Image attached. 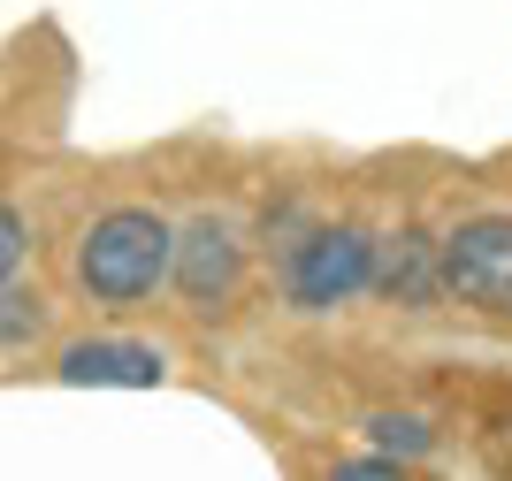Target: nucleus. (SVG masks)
Returning a JSON list of instances; mask_svg holds the SVG:
<instances>
[{
    "instance_id": "10",
    "label": "nucleus",
    "mask_w": 512,
    "mask_h": 481,
    "mask_svg": "<svg viewBox=\"0 0 512 481\" xmlns=\"http://www.w3.org/2000/svg\"><path fill=\"white\" fill-rule=\"evenodd\" d=\"M329 481H413V466L375 459V451H367V459H337V466H329Z\"/></svg>"
},
{
    "instance_id": "5",
    "label": "nucleus",
    "mask_w": 512,
    "mask_h": 481,
    "mask_svg": "<svg viewBox=\"0 0 512 481\" xmlns=\"http://www.w3.org/2000/svg\"><path fill=\"white\" fill-rule=\"evenodd\" d=\"M54 382H69V390H161L169 352L146 336H77L54 352Z\"/></svg>"
},
{
    "instance_id": "4",
    "label": "nucleus",
    "mask_w": 512,
    "mask_h": 481,
    "mask_svg": "<svg viewBox=\"0 0 512 481\" xmlns=\"http://www.w3.org/2000/svg\"><path fill=\"white\" fill-rule=\"evenodd\" d=\"M436 268H444V298L467 314H512V214L482 207L459 214L436 237Z\"/></svg>"
},
{
    "instance_id": "6",
    "label": "nucleus",
    "mask_w": 512,
    "mask_h": 481,
    "mask_svg": "<svg viewBox=\"0 0 512 481\" xmlns=\"http://www.w3.org/2000/svg\"><path fill=\"white\" fill-rule=\"evenodd\" d=\"M367 298H383L398 314H436L444 306V268H436V237L421 222L375 237V268H367Z\"/></svg>"
},
{
    "instance_id": "8",
    "label": "nucleus",
    "mask_w": 512,
    "mask_h": 481,
    "mask_svg": "<svg viewBox=\"0 0 512 481\" xmlns=\"http://www.w3.org/2000/svg\"><path fill=\"white\" fill-rule=\"evenodd\" d=\"M46 321H54V306H46L39 291H23V275H16V283H0V352H23V344H39Z\"/></svg>"
},
{
    "instance_id": "1",
    "label": "nucleus",
    "mask_w": 512,
    "mask_h": 481,
    "mask_svg": "<svg viewBox=\"0 0 512 481\" xmlns=\"http://www.w3.org/2000/svg\"><path fill=\"white\" fill-rule=\"evenodd\" d=\"M169 245L176 222L161 207H100L69 245V283L92 306H146L169 291Z\"/></svg>"
},
{
    "instance_id": "9",
    "label": "nucleus",
    "mask_w": 512,
    "mask_h": 481,
    "mask_svg": "<svg viewBox=\"0 0 512 481\" xmlns=\"http://www.w3.org/2000/svg\"><path fill=\"white\" fill-rule=\"evenodd\" d=\"M23 268H31V222L0 199V283H16Z\"/></svg>"
},
{
    "instance_id": "2",
    "label": "nucleus",
    "mask_w": 512,
    "mask_h": 481,
    "mask_svg": "<svg viewBox=\"0 0 512 481\" xmlns=\"http://www.w3.org/2000/svg\"><path fill=\"white\" fill-rule=\"evenodd\" d=\"M367 268H375V230L367 222H306L276 260V283L299 314H337L352 298H367Z\"/></svg>"
},
{
    "instance_id": "3",
    "label": "nucleus",
    "mask_w": 512,
    "mask_h": 481,
    "mask_svg": "<svg viewBox=\"0 0 512 481\" xmlns=\"http://www.w3.org/2000/svg\"><path fill=\"white\" fill-rule=\"evenodd\" d=\"M245 268H253V230L222 207H199L176 222L169 245V291L192 306V314H222L237 291H245Z\"/></svg>"
},
{
    "instance_id": "7",
    "label": "nucleus",
    "mask_w": 512,
    "mask_h": 481,
    "mask_svg": "<svg viewBox=\"0 0 512 481\" xmlns=\"http://www.w3.org/2000/svg\"><path fill=\"white\" fill-rule=\"evenodd\" d=\"M367 443H375V459L413 466V459L436 451V428H428L421 413H367Z\"/></svg>"
}]
</instances>
